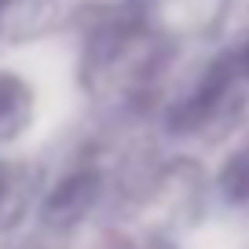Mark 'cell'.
<instances>
[{"mask_svg": "<svg viewBox=\"0 0 249 249\" xmlns=\"http://www.w3.org/2000/svg\"><path fill=\"white\" fill-rule=\"evenodd\" d=\"M224 187H227V195H234V198H249V154L231 161V169L224 176Z\"/></svg>", "mask_w": 249, "mask_h": 249, "instance_id": "6da1fadb", "label": "cell"}]
</instances>
